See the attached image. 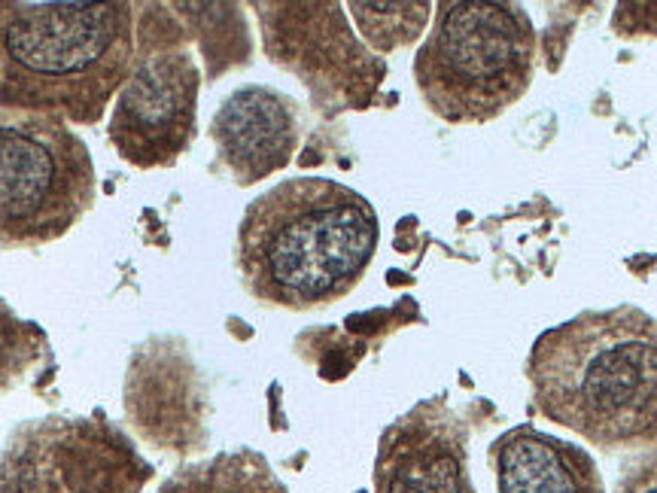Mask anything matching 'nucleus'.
Returning <instances> with one entry per match:
<instances>
[{
  "mask_svg": "<svg viewBox=\"0 0 657 493\" xmlns=\"http://www.w3.org/2000/svg\"><path fill=\"white\" fill-rule=\"evenodd\" d=\"M374 241V214L356 192L323 180H299L250 210L241 256L246 274L265 293L316 301L354 284L369 265Z\"/></svg>",
  "mask_w": 657,
  "mask_h": 493,
  "instance_id": "f257e3e1",
  "label": "nucleus"
},
{
  "mask_svg": "<svg viewBox=\"0 0 657 493\" xmlns=\"http://www.w3.org/2000/svg\"><path fill=\"white\" fill-rule=\"evenodd\" d=\"M70 183L41 137L0 128V222H55L70 214Z\"/></svg>",
  "mask_w": 657,
  "mask_h": 493,
  "instance_id": "423d86ee",
  "label": "nucleus"
},
{
  "mask_svg": "<svg viewBox=\"0 0 657 493\" xmlns=\"http://www.w3.org/2000/svg\"><path fill=\"white\" fill-rule=\"evenodd\" d=\"M503 493H575L561 454L542 438H511L499 457Z\"/></svg>",
  "mask_w": 657,
  "mask_h": 493,
  "instance_id": "6e6552de",
  "label": "nucleus"
},
{
  "mask_svg": "<svg viewBox=\"0 0 657 493\" xmlns=\"http://www.w3.org/2000/svg\"><path fill=\"white\" fill-rule=\"evenodd\" d=\"M515 19L493 0H460L445 15L433 46V77L460 101H493L520 70Z\"/></svg>",
  "mask_w": 657,
  "mask_h": 493,
  "instance_id": "20e7f679",
  "label": "nucleus"
},
{
  "mask_svg": "<svg viewBox=\"0 0 657 493\" xmlns=\"http://www.w3.org/2000/svg\"><path fill=\"white\" fill-rule=\"evenodd\" d=\"M535 383L554 421L624 436L657 397V347L609 323H569L535 347Z\"/></svg>",
  "mask_w": 657,
  "mask_h": 493,
  "instance_id": "f03ea898",
  "label": "nucleus"
},
{
  "mask_svg": "<svg viewBox=\"0 0 657 493\" xmlns=\"http://www.w3.org/2000/svg\"><path fill=\"white\" fill-rule=\"evenodd\" d=\"M362 7H369L371 13H402V10H408L414 0H359Z\"/></svg>",
  "mask_w": 657,
  "mask_h": 493,
  "instance_id": "9d476101",
  "label": "nucleus"
},
{
  "mask_svg": "<svg viewBox=\"0 0 657 493\" xmlns=\"http://www.w3.org/2000/svg\"><path fill=\"white\" fill-rule=\"evenodd\" d=\"M119 0L46 3L15 15L3 43L19 68L41 77H82L107 61L123 37Z\"/></svg>",
  "mask_w": 657,
  "mask_h": 493,
  "instance_id": "7ed1b4c3",
  "label": "nucleus"
},
{
  "mask_svg": "<svg viewBox=\"0 0 657 493\" xmlns=\"http://www.w3.org/2000/svg\"><path fill=\"white\" fill-rule=\"evenodd\" d=\"M192 73L177 58H159L128 82L113 135L119 137L128 156L150 159L162 156L164 147L183 128L192 107Z\"/></svg>",
  "mask_w": 657,
  "mask_h": 493,
  "instance_id": "39448f33",
  "label": "nucleus"
},
{
  "mask_svg": "<svg viewBox=\"0 0 657 493\" xmlns=\"http://www.w3.org/2000/svg\"><path fill=\"white\" fill-rule=\"evenodd\" d=\"M393 493H457V466L448 457L417 460L399 472Z\"/></svg>",
  "mask_w": 657,
  "mask_h": 493,
  "instance_id": "1a4fd4ad",
  "label": "nucleus"
},
{
  "mask_svg": "<svg viewBox=\"0 0 657 493\" xmlns=\"http://www.w3.org/2000/svg\"><path fill=\"white\" fill-rule=\"evenodd\" d=\"M217 137L238 174L262 177L287 162L292 123L277 98L262 89H246L219 110Z\"/></svg>",
  "mask_w": 657,
  "mask_h": 493,
  "instance_id": "0eeeda50",
  "label": "nucleus"
}]
</instances>
